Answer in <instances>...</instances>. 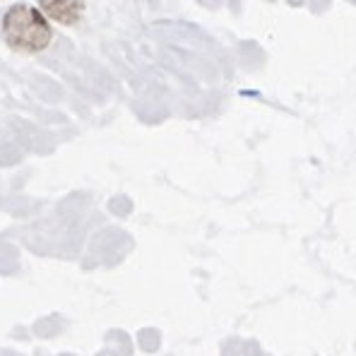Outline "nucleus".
<instances>
[{
    "label": "nucleus",
    "mask_w": 356,
    "mask_h": 356,
    "mask_svg": "<svg viewBox=\"0 0 356 356\" xmlns=\"http://www.w3.org/2000/svg\"><path fill=\"white\" fill-rule=\"evenodd\" d=\"M3 34L8 44L17 51H27L36 54L44 51L51 41V27L39 10L29 8V5H15L3 19Z\"/></svg>",
    "instance_id": "1"
},
{
    "label": "nucleus",
    "mask_w": 356,
    "mask_h": 356,
    "mask_svg": "<svg viewBox=\"0 0 356 356\" xmlns=\"http://www.w3.org/2000/svg\"><path fill=\"white\" fill-rule=\"evenodd\" d=\"M39 5L51 19L60 24H75L85 10L82 0H39Z\"/></svg>",
    "instance_id": "2"
}]
</instances>
